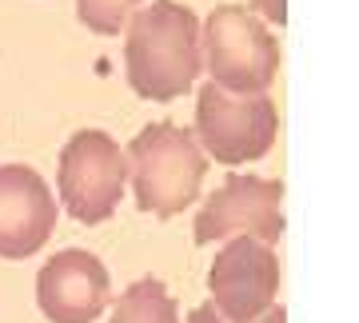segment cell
Returning a JSON list of instances; mask_svg holds the SVG:
<instances>
[{
	"label": "cell",
	"mask_w": 359,
	"mask_h": 323,
	"mask_svg": "<svg viewBox=\"0 0 359 323\" xmlns=\"http://www.w3.org/2000/svg\"><path fill=\"white\" fill-rule=\"evenodd\" d=\"M108 268L84 247H68L40 268L36 303L52 323H92L108 308Z\"/></svg>",
	"instance_id": "8"
},
{
	"label": "cell",
	"mask_w": 359,
	"mask_h": 323,
	"mask_svg": "<svg viewBox=\"0 0 359 323\" xmlns=\"http://www.w3.org/2000/svg\"><path fill=\"white\" fill-rule=\"evenodd\" d=\"M128 160V184L140 212H152L160 220H172L176 212L196 204L200 184L208 176V156L188 128H176L172 120L144 124L124 148Z\"/></svg>",
	"instance_id": "2"
},
{
	"label": "cell",
	"mask_w": 359,
	"mask_h": 323,
	"mask_svg": "<svg viewBox=\"0 0 359 323\" xmlns=\"http://www.w3.org/2000/svg\"><path fill=\"white\" fill-rule=\"evenodd\" d=\"M188 323H231V319H224V315H219V311L212 308V303H200V308H196L192 315H188ZM252 323H287V311H283L280 303H271V308L264 311L259 319H252Z\"/></svg>",
	"instance_id": "12"
},
{
	"label": "cell",
	"mask_w": 359,
	"mask_h": 323,
	"mask_svg": "<svg viewBox=\"0 0 359 323\" xmlns=\"http://www.w3.org/2000/svg\"><path fill=\"white\" fill-rule=\"evenodd\" d=\"M252 8L259 16H268L271 25H283L287 20V0H252Z\"/></svg>",
	"instance_id": "13"
},
{
	"label": "cell",
	"mask_w": 359,
	"mask_h": 323,
	"mask_svg": "<svg viewBox=\"0 0 359 323\" xmlns=\"http://www.w3.org/2000/svg\"><path fill=\"white\" fill-rule=\"evenodd\" d=\"M56 232V195L25 164L0 168V259H28Z\"/></svg>",
	"instance_id": "9"
},
{
	"label": "cell",
	"mask_w": 359,
	"mask_h": 323,
	"mask_svg": "<svg viewBox=\"0 0 359 323\" xmlns=\"http://www.w3.org/2000/svg\"><path fill=\"white\" fill-rule=\"evenodd\" d=\"M280 132V112L276 104L256 92V96H240L208 80L196 92V144L208 152L216 164H248V160H264L276 144Z\"/></svg>",
	"instance_id": "4"
},
{
	"label": "cell",
	"mask_w": 359,
	"mask_h": 323,
	"mask_svg": "<svg viewBox=\"0 0 359 323\" xmlns=\"http://www.w3.org/2000/svg\"><path fill=\"white\" fill-rule=\"evenodd\" d=\"M140 4L144 0H76V16L88 32L112 36V32H124L128 16L136 13Z\"/></svg>",
	"instance_id": "11"
},
{
	"label": "cell",
	"mask_w": 359,
	"mask_h": 323,
	"mask_svg": "<svg viewBox=\"0 0 359 323\" xmlns=\"http://www.w3.org/2000/svg\"><path fill=\"white\" fill-rule=\"evenodd\" d=\"M176 315H180L176 299L168 296V287L160 284L156 275L136 280V284L112 303V323H180Z\"/></svg>",
	"instance_id": "10"
},
{
	"label": "cell",
	"mask_w": 359,
	"mask_h": 323,
	"mask_svg": "<svg viewBox=\"0 0 359 323\" xmlns=\"http://www.w3.org/2000/svg\"><path fill=\"white\" fill-rule=\"evenodd\" d=\"M283 184L264 176H228L208 195L196 220V244H216L228 235H256L264 244H280L283 235Z\"/></svg>",
	"instance_id": "7"
},
{
	"label": "cell",
	"mask_w": 359,
	"mask_h": 323,
	"mask_svg": "<svg viewBox=\"0 0 359 323\" xmlns=\"http://www.w3.org/2000/svg\"><path fill=\"white\" fill-rule=\"evenodd\" d=\"M56 188L68 216L80 224H104L120 207V195L128 188V160L124 148L100 128H84L65 144Z\"/></svg>",
	"instance_id": "5"
},
{
	"label": "cell",
	"mask_w": 359,
	"mask_h": 323,
	"mask_svg": "<svg viewBox=\"0 0 359 323\" xmlns=\"http://www.w3.org/2000/svg\"><path fill=\"white\" fill-rule=\"evenodd\" d=\"M212 308L231 323H252L276 303L280 291V259L271 244L256 235H228L208 272Z\"/></svg>",
	"instance_id": "6"
},
{
	"label": "cell",
	"mask_w": 359,
	"mask_h": 323,
	"mask_svg": "<svg viewBox=\"0 0 359 323\" xmlns=\"http://www.w3.org/2000/svg\"><path fill=\"white\" fill-rule=\"evenodd\" d=\"M124 68L132 92L144 100L168 104L192 92L204 72L200 16L176 0H152L124 25Z\"/></svg>",
	"instance_id": "1"
},
{
	"label": "cell",
	"mask_w": 359,
	"mask_h": 323,
	"mask_svg": "<svg viewBox=\"0 0 359 323\" xmlns=\"http://www.w3.org/2000/svg\"><path fill=\"white\" fill-rule=\"evenodd\" d=\"M200 52L212 84L240 96L268 92L280 72V40L240 4H219L208 13L200 25Z\"/></svg>",
	"instance_id": "3"
}]
</instances>
